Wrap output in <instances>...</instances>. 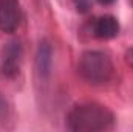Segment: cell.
<instances>
[{"label":"cell","mask_w":133,"mask_h":132,"mask_svg":"<svg viewBox=\"0 0 133 132\" xmlns=\"http://www.w3.org/2000/svg\"><path fill=\"white\" fill-rule=\"evenodd\" d=\"M23 13L19 0H0V31L16 33L22 23Z\"/></svg>","instance_id":"4"},{"label":"cell","mask_w":133,"mask_h":132,"mask_svg":"<svg viewBox=\"0 0 133 132\" xmlns=\"http://www.w3.org/2000/svg\"><path fill=\"white\" fill-rule=\"evenodd\" d=\"M98 2H101V3H104V5H110V3H113L115 0H98Z\"/></svg>","instance_id":"9"},{"label":"cell","mask_w":133,"mask_h":132,"mask_svg":"<svg viewBox=\"0 0 133 132\" xmlns=\"http://www.w3.org/2000/svg\"><path fill=\"white\" fill-rule=\"evenodd\" d=\"M8 117H9V104L3 97V93L0 92V123H5Z\"/></svg>","instance_id":"7"},{"label":"cell","mask_w":133,"mask_h":132,"mask_svg":"<svg viewBox=\"0 0 133 132\" xmlns=\"http://www.w3.org/2000/svg\"><path fill=\"white\" fill-rule=\"evenodd\" d=\"M130 3H132V6H133V0H130Z\"/></svg>","instance_id":"10"},{"label":"cell","mask_w":133,"mask_h":132,"mask_svg":"<svg viewBox=\"0 0 133 132\" xmlns=\"http://www.w3.org/2000/svg\"><path fill=\"white\" fill-rule=\"evenodd\" d=\"M23 45L20 40H9L2 48L0 55V75L6 79H14L22 68Z\"/></svg>","instance_id":"3"},{"label":"cell","mask_w":133,"mask_h":132,"mask_svg":"<svg viewBox=\"0 0 133 132\" xmlns=\"http://www.w3.org/2000/svg\"><path fill=\"white\" fill-rule=\"evenodd\" d=\"M115 123V113L107 106L95 101L74 104L66 113V129L73 132L111 131Z\"/></svg>","instance_id":"1"},{"label":"cell","mask_w":133,"mask_h":132,"mask_svg":"<svg viewBox=\"0 0 133 132\" xmlns=\"http://www.w3.org/2000/svg\"><path fill=\"white\" fill-rule=\"evenodd\" d=\"M124 59H125V62H127L130 67H133V47H130L129 50H125V53H124Z\"/></svg>","instance_id":"8"},{"label":"cell","mask_w":133,"mask_h":132,"mask_svg":"<svg viewBox=\"0 0 133 132\" xmlns=\"http://www.w3.org/2000/svg\"><path fill=\"white\" fill-rule=\"evenodd\" d=\"M90 34L96 39H113L119 34V22L115 16L110 14H104V16H98L95 17L90 25H88Z\"/></svg>","instance_id":"5"},{"label":"cell","mask_w":133,"mask_h":132,"mask_svg":"<svg viewBox=\"0 0 133 132\" xmlns=\"http://www.w3.org/2000/svg\"><path fill=\"white\" fill-rule=\"evenodd\" d=\"M36 62H37V71H39L40 76H48L50 75V70H51V47L46 42L40 44Z\"/></svg>","instance_id":"6"},{"label":"cell","mask_w":133,"mask_h":132,"mask_svg":"<svg viewBox=\"0 0 133 132\" xmlns=\"http://www.w3.org/2000/svg\"><path fill=\"white\" fill-rule=\"evenodd\" d=\"M77 73L85 82L91 86H102L113 79L115 65L107 53L88 50L84 51L77 61Z\"/></svg>","instance_id":"2"}]
</instances>
